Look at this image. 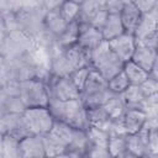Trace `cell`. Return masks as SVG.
I'll list each match as a JSON object with an SVG mask.
<instances>
[{"instance_id":"cell-1","label":"cell","mask_w":158,"mask_h":158,"mask_svg":"<svg viewBox=\"0 0 158 158\" xmlns=\"http://www.w3.org/2000/svg\"><path fill=\"white\" fill-rule=\"evenodd\" d=\"M48 109L52 112L54 120L65 122L73 128L86 130L89 127L88 109L80 98L65 101L51 99Z\"/></svg>"},{"instance_id":"cell-2","label":"cell","mask_w":158,"mask_h":158,"mask_svg":"<svg viewBox=\"0 0 158 158\" xmlns=\"http://www.w3.org/2000/svg\"><path fill=\"white\" fill-rule=\"evenodd\" d=\"M112 95L114 93L109 88V81L93 68L84 88L80 91V99L86 109L102 106Z\"/></svg>"},{"instance_id":"cell-3","label":"cell","mask_w":158,"mask_h":158,"mask_svg":"<svg viewBox=\"0 0 158 158\" xmlns=\"http://www.w3.org/2000/svg\"><path fill=\"white\" fill-rule=\"evenodd\" d=\"M122 62L110 48L109 41L104 40L93 52H91V67L98 70L106 80L123 70Z\"/></svg>"},{"instance_id":"cell-4","label":"cell","mask_w":158,"mask_h":158,"mask_svg":"<svg viewBox=\"0 0 158 158\" xmlns=\"http://www.w3.org/2000/svg\"><path fill=\"white\" fill-rule=\"evenodd\" d=\"M74 128L65 122L56 120L51 131L43 135L46 157H62L65 148L72 143Z\"/></svg>"},{"instance_id":"cell-5","label":"cell","mask_w":158,"mask_h":158,"mask_svg":"<svg viewBox=\"0 0 158 158\" xmlns=\"http://www.w3.org/2000/svg\"><path fill=\"white\" fill-rule=\"evenodd\" d=\"M35 44V40L21 30H12L1 36V57L19 58L25 56Z\"/></svg>"},{"instance_id":"cell-6","label":"cell","mask_w":158,"mask_h":158,"mask_svg":"<svg viewBox=\"0 0 158 158\" xmlns=\"http://www.w3.org/2000/svg\"><path fill=\"white\" fill-rule=\"evenodd\" d=\"M46 14H47V9L44 7V5L37 7H30L15 12L14 16L16 22V28L26 32L32 38H36L44 30Z\"/></svg>"},{"instance_id":"cell-7","label":"cell","mask_w":158,"mask_h":158,"mask_svg":"<svg viewBox=\"0 0 158 158\" xmlns=\"http://www.w3.org/2000/svg\"><path fill=\"white\" fill-rule=\"evenodd\" d=\"M20 96L26 107L48 106L51 100L47 84L37 78L20 81Z\"/></svg>"},{"instance_id":"cell-8","label":"cell","mask_w":158,"mask_h":158,"mask_svg":"<svg viewBox=\"0 0 158 158\" xmlns=\"http://www.w3.org/2000/svg\"><path fill=\"white\" fill-rule=\"evenodd\" d=\"M23 117L33 135H46L51 131L54 123V117L48 106L26 107L22 112Z\"/></svg>"},{"instance_id":"cell-9","label":"cell","mask_w":158,"mask_h":158,"mask_svg":"<svg viewBox=\"0 0 158 158\" xmlns=\"http://www.w3.org/2000/svg\"><path fill=\"white\" fill-rule=\"evenodd\" d=\"M51 99L56 100H72L80 98V90L70 79V77L51 75L46 81Z\"/></svg>"},{"instance_id":"cell-10","label":"cell","mask_w":158,"mask_h":158,"mask_svg":"<svg viewBox=\"0 0 158 158\" xmlns=\"http://www.w3.org/2000/svg\"><path fill=\"white\" fill-rule=\"evenodd\" d=\"M0 109L1 112H23L26 106L20 96V83L6 81L0 89Z\"/></svg>"},{"instance_id":"cell-11","label":"cell","mask_w":158,"mask_h":158,"mask_svg":"<svg viewBox=\"0 0 158 158\" xmlns=\"http://www.w3.org/2000/svg\"><path fill=\"white\" fill-rule=\"evenodd\" d=\"M0 131L1 133H9L20 141L27 136L33 135L22 112H1Z\"/></svg>"},{"instance_id":"cell-12","label":"cell","mask_w":158,"mask_h":158,"mask_svg":"<svg viewBox=\"0 0 158 158\" xmlns=\"http://www.w3.org/2000/svg\"><path fill=\"white\" fill-rule=\"evenodd\" d=\"M136 38L132 33H122L118 37H115L109 41V46L111 51L122 60L127 62L132 58V54L136 48Z\"/></svg>"},{"instance_id":"cell-13","label":"cell","mask_w":158,"mask_h":158,"mask_svg":"<svg viewBox=\"0 0 158 158\" xmlns=\"http://www.w3.org/2000/svg\"><path fill=\"white\" fill-rule=\"evenodd\" d=\"M104 41L100 30L94 27L91 23H79V37L78 44H80L88 52H93Z\"/></svg>"},{"instance_id":"cell-14","label":"cell","mask_w":158,"mask_h":158,"mask_svg":"<svg viewBox=\"0 0 158 158\" xmlns=\"http://www.w3.org/2000/svg\"><path fill=\"white\" fill-rule=\"evenodd\" d=\"M127 151L130 157H147L151 156L148 151V130L142 127L136 133L127 135Z\"/></svg>"},{"instance_id":"cell-15","label":"cell","mask_w":158,"mask_h":158,"mask_svg":"<svg viewBox=\"0 0 158 158\" xmlns=\"http://www.w3.org/2000/svg\"><path fill=\"white\" fill-rule=\"evenodd\" d=\"M21 158H43L46 157L43 135H31L20 141Z\"/></svg>"},{"instance_id":"cell-16","label":"cell","mask_w":158,"mask_h":158,"mask_svg":"<svg viewBox=\"0 0 158 158\" xmlns=\"http://www.w3.org/2000/svg\"><path fill=\"white\" fill-rule=\"evenodd\" d=\"M142 16H143V12L132 1L126 2L120 12V17H121L122 25L125 27V31L127 33L133 35L136 27L138 26L139 21L142 20Z\"/></svg>"},{"instance_id":"cell-17","label":"cell","mask_w":158,"mask_h":158,"mask_svg":"<svg viewBox=\"0 0 158 158\" xmlns=\"http://www.w3.org/2000/svg\"><path fill=\"white\" fill-rule=\"evenodd\" d=\"M65 56L74 70L83 67H91V53L78 43L68 47L65 49Z\"/></svg>"},{"instance_id":"cell-18","label":"cell","mask_w":158,"mask_h":158,"mask_svg":"<svg viewBox=\"0 0 158 158\" xmlns=\"http://www.w3.org/2000/svg\"><path fill=\"white\" fill-rule=\"evenodd\" d=\"M122 120L127 135H132L142 130L147 121V114L141 109H126Z\"/></svg>"},{"instance_id":"cell-19","label":"cell","mask_w":158,"mask_h":158,"mask_svg":"<svg viewBox=\"0 0 158 158\" xmlns=\"http://www.w3.org/2000/svg\"><path fill=\"white\" fill-rule=\"evenodd\" d=\"M156 56H157V49L137 42L131 60H133L136 64H138L139 67H142L144 70L149 73L153 65V62L156 59Z\"/></svg>"},{"instance_id":"cell-20","label":"cell","mask_w":158,"mask_h":158,"mask_svg":"<svg viewBox=\"0 0 158 158\" xmlns=\"http://www.w3.org/2000/svg\"><path fill=\"white\" fill-rule=\"evenodd\" d=\"M74 69L72 68L67 56H65V49L60 48L52 54L51 59V75L56 77H69Z\"/></svg>"},{"instance_id":"cell-21","label":"cell","mask_w":158,"mask_h":158,"mask_svg":"<svg viewBox=\"0 0 158 158\" xmlns=\"http://www.w3.org/2000/svg\"><path fill=\"white\" fill-rule=\"evenodd\" d=\"M67 25H68V22L64 20V17L60 12V9L47 11V14L44 16V27L52 35H54L56 37L60 36L63 33V31L65 30Z\"/></svg>"},{"instance_id":"cell-22","label":"cell","mask_w":158,"mask_h":158,"mask_svg":"<svg viewBox=\"0 0 158 158\" xmlns=\"http://www.w3.org/2000/svg\"><path fill=\"white\" fill-rule=\"evenodd\" d=\"M88 121L89 126H94L109 132L110 126L112 123V118L106 112L104 106H96L88 109Z\"/></svg>"},{"instance_id":"cell-23","label":"cell","mask_w":158,"mask_h":158,"mask_svg":"<svg viewBox=\"0 0 158 158\" xmlns=\"http://www.w3.org/2000/svg\"><path fill=\"white\" fill-rule=\"evenodd\" d=\"M126 31H125V27L122 25L120 14H109V16L106 19V22H105V25L101 30L104 40L110 41L115 37H118L120 35H122Z\"/></svg>"},{"instance_id":"cell-24","label":"cell","mask_w":158,"mask_h":158,"mask_svg":"<svg viewBox=\"0 0 158 158\" xmlns=\"http://www.w3.org/2000/svg\"><path fill=\"white\" fill-rule=\"evenodd\" d=\"M0 158H21L20 139L9 133H1Z\"/></svg>"},{"instance_id":"cell-25","label":"cell","mask_w":158,"mask_h":158,"mask_svg":"<svg viewBox=\"0 0 158 158\" xmlns=\"http://www.w3.org/2000/svg\"><path fill=\"white\" fill-rule=\"evenodd\" d=\"M88 136V148H107L110 142V135L107 131L89 126L86 130Z\"/></svg>"},{"instance_id":"cell-26","label":"cell","mask_w":158,"mask_h":158,"mask_svg":"<svg viewBox=\"0 0 158 158\" xmlns=\"http://www.w3.org/2000/svg\"><path fill=\"white\" fill-rule=\"evenodd\" d=\"M158 28L157 21L149 15V14H143L142 20L139 21L138 26L136 27L133 36L136 38V42H142L147 37H149Z\"/></svg>"},{"instance_id":"cell-27","label":"cell","mask_w":158,"mask_h":158,"mask_svg":"<svg viewBox=\"0 0 158 158\" xmlns=\"http://www.w3.org/2000/svg\"><path fill=\"white\" fill-rule=\"evenodd\" d=\"M126 104L127 109H143L144 104V96L141 91L139 85L131 84L122 94H120Z\"/></svg>"},{"instance_id":"cell-28","label":"cell","mask_w":158,"mask_h":158,"mask_svg":"<svg viewBox=\"0 0 158 158\" xmlns=\"http://www.w3.org/2000/svg\"><path fill=\"white\" fill-rule=\"evenodd\" d=\"M123 72L126 73L128 80L131 84L133 85H141L148 77L149 73L147 70H144L142 67H139L138 64H136L133 60H127L123 64Z\"/></svg>"},{"instance_id":"cell-29","label":"cell","mask_w":158,"mask_h":158,"mask_svg":"<svg viewBox=\"0 0 158 158\" xmlns=\"http://www.w3.org/2000/svg\"><path fill=\"white\" fill-rule=\"evenodd\" d=\"M101 7L102 5L98 0H85L80 4V10L77 21L79 23H90L95 15L101 10Z\"/></svg>"},{"instance_id":"cell-30","label":"cell","mask_w":158,"mask_h":158,"mask_svg":"<svg viewBox=\"0 0 158 158\" xmlns=\"http://www.w3.org/2000/svg\"><path fill=\"white\" fill-rule=\"evenodd\" d=\"M78 37H79V22L75 20L67 25L63 33L57 37V42H58L59 47L67 49L68 47H70L78 42Z\"/></svg>"},{"instance_id":"cell-31","label":"cell","mask_w":158,"mask_h":158,"mask_svg":"<svg viewBox=\"0 0 158 158\" xmlns=\"http://www.w3.org/2000/svg\"><path fill=\"white\" fill-rule=\"evenodd\" d=\"M102 106L112 120L122 117L126 109H127L126 104H125V101H123V99L120 94H114Z\"/></svg>"},{"instance_id":"cell-32","label":"cell","mask_w":158,"mask_h":158,"mask_svg":"<svg viewBox=\"0 0 158 158\" xmlns=\"http://www.w3.org/2000/svg\"><path fill=\"white\" fill-rule=\"evenodd\" d=\"M126 136H111L109 142V152L111 157H128Z\"/></svg>"},{"instance_id":"cell-33","label":"cell","mask_w":158,"mask_h":158,"mask_svg":"<svg viewBox=\"0 0 158 158\" xmlns=\"http://www.w3.org/2000/svg\"><path fill=\"white\" fill-rule=\"evenodd\" d=\"M107 81H109V88L114 94H122L131 85V83L123 70L120 72L118 74H116L115 77H112Z\"/></svg>"},{"instance_id":"cell-34","label":"cell","mask_w":158,"mask_h":158,"mask_svg":"<svg viewBox=\"0 0 158 158\" xmlns=\"http://www.w3.org/2000/svg\"><path fill=\"white\" fill-rule=\"evenodd\" d=\"M79 10H80V4H77L70 0H67L60 7V12L68 23L77 20V17L79 15Z\"/></svg>"},{"instance_id":"cell-35","label":"cell","mask_w":158,"mask_h":158,"mask_svg":"<svg viewBox=\"0 0 158 158\" xmlns=\"http://www.w3.org/2000/svg\"><path fill=\"white\" fill-rule=\"evenodd\" d=\"M93 67H83V68H79V69H75L72 72V74L69 75L70 79L74 81V84L79 88V90L81 91V89L84 88L85 83H86V79L91 72Z\"/></svg>"},{"instance_id":"cell-36","label":"cell","mask_w":158,"mask_h":158,"mask_svg":"<svg viewBox=\"0 0 158 158\" xmlns=\"http://www.w3.org/2000/svg\"><path fill=\"white\" fill-rule=\"evenodd\" d=\"M139 88H141V91H142L144 99H146V98H149V96H152V95H154V94H158V80L154 79V78H152V77L149 75V77L139 85Z\"/></svg>"},{"instance_id":"cell-37","label":"cell","mask_w":158,"mask_h":158,"mask_svg":"<svg viewBox=\"0 0 158 158\" xmlns=\"http://www.w3.org/2000/svg\"><path fill=\"white\" fill-rule=\"evenodd\" d=\"M148 151L151 156H158V127L148 130Z\"/></svg>"},{"instance_id":"cell-38","label":"cell","mask_w":158,"mask_h":158,"mask_svg":"<svg viewBox=\"0 0 158 158\" xmlns=\"http://www.w3.org/2000/svg\"><path fill=\"white\" fill-rule=\"evenodd\" d=\"M107 16H109V12H107V10L102 6L101 7V10L95 15V17L91 20V25L94 26V27H96L98 30H102V27H104V25H105V22H106V19H107Z\"/></svg>"},{"instance_id":"cell-39","label":"cell","mask_w":158,"mask_h":158,"mask_svg":"<svg viewBox=\"0 0 158 158\" xmlns=\"http://www.w3.org/2000/svg\"><path fill=\"white\" fill-rule=\"evenodd\" d=\"M125 2L122 0H106L104 7L107 10L109 14H120Z\"/></svg>"},{"instance_id":"cell-40","label":"cell","mask_w":158,"mask_h":158,"mask_svg":"<svg viewBox=\"0 0 158 158\" xmlns=\"http://www.w3.org/2000/svg\"><path fill=\"white\" fill-rule=\"evenodd\" d=\"M158 0H132V2L143 12V14H148L153 6L157 4Z\"/></svg>"},{"instance_id":"cell-41","label":"cell","mask_w":158,"mask_h":158,"mask_svg":"<svg viewBox=\"0 0 158 158\" xmlns=\"http://www.w3.org/2000/svg\"><path fill=\"white\" fill-rule=\"evenodd\" d=\"M65 1H67V0H43V4H44V7L47 9V11H49V10L60 9L62 5H63Z\"/></svg>"},{"instance_id":"cell-42","label":"cell","mask_w":158,"mask_h":158,"mask_svg":"<svg viewBox=\"0 0 158 158\" xmlns=\"http://www.w3.org/2000/svg\"><path fill=\"white\" fill-rule=\"evenodd\" d=\"M149 75L154 79L158 80V49H157V56H156V59L153 62V65L151 68V72H149Z\"/></svg>"},{"instance_id":"cell-43","label":"cell","mask_w":158,"mask_h":158,"mask_svg":"<svg viewBox=\"0 0 158 158\" xmlns=\"http://www.w3.org/2000/svg\"><path fill=\"white\" fill-rule=\"evenodd\" d=\"M148 14H149V15H151L156 21H157V23H158V1H157V4L153 6V9H152Z\"/></svg>"},{"instance_id":"cell-44","label":"cell","mask_w":158,"mask_h":158,"mask_svg":"<svg viewBox=\"0 0 158 158\" xmlns=\"http://www.w3.org/2000/svg\"><path fill=\"white\" fill-rule=\"evenodd\" d=\"M70 1H74V2H77V4H81V2H84L85 0H70Z\"/></svg>"},{"instance_id":"cell-45","label":"cell","mask_w":158,"mask_h":158,"mask_svg":"<svg viewBox=\"0 0 158 158\" xmlns=\"http://www.w3.org/2000/svg\"><path fill=\"white\" fill-rule=\"evenodd\" d=\"M98 1H99V2H100V4L102 5V6H104V4L106 2V0H98Z\"/></svg>"},{"instance_id":"cell-46","label":"cell","mask_w":158,"mask_h":158,"mask_svg":"<svg viewBox=\"0 0 158 158\" xmlns=\"http://www.w3.org/2000/svg\"><path fill=\"white\" fill-rule=\"evenodd\" d=\"M122 1H123V2L126 4V2H130V1H132V0H122Z\"/></svg>"}]
</instances>
